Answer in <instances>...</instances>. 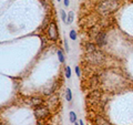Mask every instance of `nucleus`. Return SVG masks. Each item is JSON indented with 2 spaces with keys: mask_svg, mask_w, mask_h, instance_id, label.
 Listing matches in <instances>:
<instances>
[{
  "mask_svg": "<svg viewBox=\"0 0 133 125\" xmlns=\"http://www.w3.org/2000/svg\"><path fill=\"white\" fill-rule=\"evenodd\" d=\"M119 7V4H118V1L116 0H104V1H102L100 4H99V11H100L101 13H103V15H108L112 11H114L116 8Z\"/></svg>",
  "mask_w": 133,
  "mask_h": 125,
  "instance_id": "obj_1",
  "label": "nucleus"
},
{
  "mask_svg": "<svg viewBox=\"0 0 133 125\" xmlns=\"http://www.w3.org/2000/svg\"><path fill=\"white\" fill-rule=\"evenodd\" d=\"M88 59L93 63H101L104 60V54L100 51H93L91 53H88Z\"/></svg>",
  "mask_w": 133,
  "mask_h": 125,
  "instance_id": "obj_2",
  "label": "nucleus"
},
{
  "mask_svg": "<svg viewBox=\"0 0 133 125\" xmlns=\"http://www.w3.org/2000/svg\"><path fill=\"white\" fill-rule=\"evenodd\" d=\"M48 34H49V38H50L51 40L56 41L58 39V28L56 26V23L54 22H51L50 26H49V29H48Z\"/></svg>",
  "mask_w": 133,
  "mask_h": 125,
  "instance_id": "obj_3",
  "label": "nucleus"
},
{
  "mask_svg": "<svg viewBox=\"0 0 133 125\" xmlns=\"http://www.w3.org/2000/svg\"><path fill=\"white\" fill-rule=\"evenodd\" d=\"M34 114H36L37 117L43 118L49 114V111H48L47 107H38V109H36V111H34Z\"/></svg>",
  "mask_w": 133,
  "mask_h": 125,
  "instance_id": "obj_4",
  "label": "nucleus"
},
{
  "mask_svg": "<svg viewBox=\"0 0 133 125\" xmlns=\"http://www.w3.org/2000/svg\"><path fill=\"white\" fill-rule=\"evenodd\" d=\"M95 41H97L98 45H104L107 43V36L103 32H99L95 36Z\"/></svg>",
  "mask_w": 133,
  "mask_h": 125,
  "instance_id": "obj_5",
  "label": "nucleus"
},
{
  "mask_svg": "<svg viewBox=\"0 0 133 125\" xmlns=\"http://www.w3.org/2000/svg\"><path fill=\"white\" fill-rule=\"evenodd\" d=\"M95 124L97 125H111L110 122H108L104 117H101V116H97V118H95Z\"/></svg>",
  "mask_w": 133,
  "mask_h": 125,
  "instance_id": "obj_6",
  "label": "nucleus"
},
{
  "mask_svg": "<svg viewBox=\"0 0 133 125\" xmlns=\"http://www.w3.org/2000/svg\"><path fill=\"white\" fill-rule=\"evenodd\" d=\"M95 51V47H94V44L92 43H88L86 44V52L88 53H91V52Z\"/></svg>",
  "mask_w": 133,
  "mask_h": 125,
  "instance_id": "obj_7",
  "label": "nucleus"
},
{
  "mask_svg": "<svg viewBox=\"0 0 133 125\" xmlns=\"http://www.w3.org/2000/svg\"><path fill=\"white\" fill-rule=\"evenodd\" d=\"M65 96H67V101L70 102L72 100V93H71V90L69 88H67V91H65Z\"/></svg>",
  "mask_w": 133,
  "mask_h": 125,
  "instance_id": "obj_8",
  "label": "nucleus"
},
{
  "mask_svg": "<svg viewBox=\"0 0 133 125\" xmlns=\"http://www.w3.org/2000/svg\"><path fill=\"white\" fill-rule=\"evenodd\" d=\"M58 58H59V61H60L61 63L64 62V55H63V53H62L61 50H59V51H58Z\"/></svg>",
  "mask_w": 133,
  "mask_h": 125,
  "instance_id": "obj_9",
  "label": "nucleus"
},
{
  "mask_svg": "<svg viewBox=\"0 0 133 125\" xmlns=\"http://www.w3.org/2000/svg\"><path fill=\"white\" fill-rule=\"evenodd\" d=\"M70 122L71 123H76V121H77V115H76V113L74 112H70Z\"/></svg>",
  "mask_w": 133,
  "mask_h": 125,
  "instance_id": "obj_10",
  "label": "nucleus"
},
{
  "mask_svg": "<svg viewBox=\"0 0 133 125\" xmlns=\"http://www.w3.org/2000/svg\"><path fill=\"white\" fill-rule=\"evenodd\" d=\"M73 17H74V13L72 12V11H70L69 12V16H68V21H67V23L68 24H70V23H72V21H73Z\"/></svg>",
  "mask_w": 133,
  "mask_h": 125,
  "instance_id": "obj_11",
  "label": "nucleus"
},
{
  "mask_svg": "<svg viewBox=\"0 0 133 125\" xmlns=\"http://www.w3.org/2000/svg\"><path fill=\"white\" fill-rule=\"evenodd\" d=\"M65 77H67V79H70V77H71V68H70V66H67V68H65Z\"/></svg>",
  "mask_w": 133,
  "mask_h": 125,
  "instance_id": "obj_12",
  "label": "nucleus"
},
{
  "mask_svg": "<svg viewBox=\"0 0 133 125\" xmlns=\"http://www.w3.org/2000/svg\"><path fill=\"white\" fill-rule=\"evenodd\" d=\"M70 38H71L72 40H76L77 39V32L74 30H71V31H70Z\"/></svg>",
  "mask_w": 133,
  "mask_h": 125,
  "instance_id": "obj_13",
  "label": "nucleus"
},
{
  "mask_svg": "<svg viewBox=\"0 0 133 125\" xmlns=\"http://www.w3.org/2000/svg\"><path fill=\"white\" fill-rule=\"evenodd\" d=\"M61 18H62V21L67 23V16H65V12L63 10H61Z\"/></svg>",
  "mask_w": 133,
  "mask_h": 125,
  "instance_id": "obj_14",
  "label": "nucleus"
},
{
  "mask_svg": "<svg viewBox=\"0 0 133 125\" xmlns=\"http://www.w3.org/2000/svg\"><path fill=\"white\" fill-rule=\"evenodd\" d=\"M31 102H32V104H34V105H36V104L41 103V100H39V99H32V101H31Z\"/></svg>",
  "mask_w": 133,
  "mask_h": 125,
  "instance_id": "obj_15",
  "label": "nucleus"
},
{
  "mask_svg": "<svg viewBox=\"0 0 133 125\" xmlns=\"http://www.w3.org/2000/svg\"><path fill=\"white\" fill-rule=\"evenodd\" d=\"M76 72H77V75H78V77H80V68L79 66H76Z\"/></svg>",
  "mask_w": 133,
  "mask_h": 125,
  "instance_id": "obj_16",
  "label": "nucleus"
},
{
  "mask_svg": "<svg viewBox=\"0 0 133 125\" xmlns=\"http://www.w3.org/2000/svg\"><path fill=\"white\" fill-rule=\"evenodd\" d=\"M64 48H65V50H67V52H69V44H68V42H67V40L64 41Z\"/></svg>",
  "mask_w": 133,
  "mask_h": 125,
  "instance_id": "obj_17",
  "label": "nucleus"
},
{
  "mask_svg": "<svg viewBox=\"0 0 133 125\" xmlns=\"http://www.w3.org/2000/svg\"><path fill=\"white\" fill-rule=\"evenodd\" d=\"M69 4H70V2H69V0H64V6L65 7H68Z\"/></svg>",
  "mask_w": 133,
  "mask_h": 125,
  "instance_id": "obj_18",
  "label": "nucleus"
},
{
  "mask_svg": "<svg viewBox=\"0 0 133 125\" xmlns=\"http://www.w3.org/2000/svg\"><path fill=\"white\" fill-rule=\"evenodd\" d=\"M79 124H80V125H84V124H83V121H80V122H79Z\"/></svg>",
  "mask_w": 133,
  "mask_h": 125,
  "instance_id": "obj_19",
  "label": "nucleus"
},
{
  "mask_svg": "<svg viewBox=\"0 0 133 125\" xmlns=\"http://www.w3.org/2000/svg\"><path fill=\"white\" fill-rule=\"evenodd\" d=\"M76 125H80V124H77V123H76Z\"/></svg>",
  "mask_w": 133,
  "mask_h": 125,
  "instance_id": "obj_20",
  "label": "nucleus"
},
{
  "mask_svg": "<svg viewBox=\"0 0 133 125\" xmlns=\"http://www.w3.org/2000/svg\"><path fill=\"white\" fill-rule=\"evenodd\" d=\"M59 1H60V0H58V2H59Z\"/></svg>",
  "mask_w": 133,
  "mask_h": 125,
  "instance_id": "obj_21",
  "label": "nucleus"
}]
</instances>
